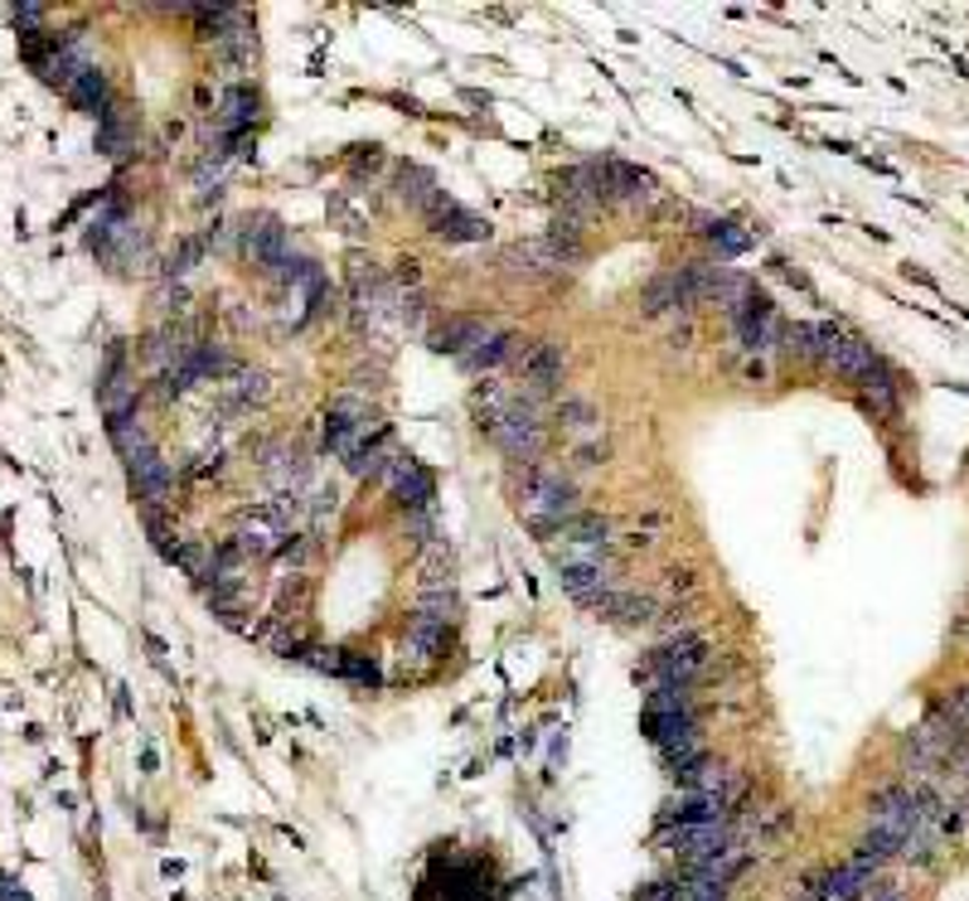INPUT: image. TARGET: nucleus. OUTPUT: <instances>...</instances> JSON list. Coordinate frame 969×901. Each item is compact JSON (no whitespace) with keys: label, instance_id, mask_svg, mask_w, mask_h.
Segmentation results:
<instances>
[{"label":"nucleus","instance_id":"nucleus-1","mask_svg":"<svg viewBox=\"0 0 969 901\" xmlns=\"http://www.w3.org/2000/svg\"><path fill=\"white\" fill-rule=\"evenodd\" d=\"M514 505H519V519L543 538L563 534V528L577 519L573 485L557 470H538V466H524L519 485H514Z\"/></svg>","mask_w":969,"mask_h":901},{"label":"nucleus","instance_id":"nucleus-2","mask_svg":"<svg viewBox=\"0 0 969 901\" xmlns=\"http://www.w3.org/2000/svg\"><path fill=\"white\" fill-rule=\"evenodd\" d=\"M489 436L499 442V450L509 460H524V466H534V460L543 456V446H548V432H543L538 422V407L524 403V397H499L489 393Z\"/></svg>","mask_w":969,"mask_h":901},{"label":"nucleus","instance_id":"nucleus-3","mask_svg":"<svg viewBox=\"0 0 969 901\" xmlns=\"http://www.w3.org/2000/svg\"><path fill=\"white\" fill-rule=\"evenodd\" d=\"M733 848H737V843H733V833H727V824H674V829L665 833V853L679 858L688 872L718 863V858L733 853Z\"/></svg>","mask_w":969,"mask_h":901},{"label":"nucleus","instance_id":"nucleus-4","mask_svg":"<svg viewBox=\"0 0 969 901\" xmlns=\"http://www.w3.org/2000/svg\"><path fill=\"white\" fill-rule=\"evenodd\" d=\"M703 665H708V649H703V640L684 635V640L659 645L655 655L645 659V679L655 684V688H688Z\"/></svg>","mask_w":969,"mask_h":901},{"label":"nucleus","instance_id":"nucleus-5","mask_svg":"<svg viewBox=\"0 0 969 901\" xmlns=\"http://www.w3.org/2000/svg\"><path fill=\"white\" fill-rule=\"evenodd\" d=\"M286 538H291V519L282 505H252L238 519V548L248 558H272V553L286 548Z\"/></svg>","mask_w":969,"mask_h":901},{"label":"nucleus","instance_id":"nucleus-6","mask_svg":"<svg viewBox=\"0 0 969 901\" xmlns=\"http://www.w3.org/2000/svg\"><path fill=\"white\" fill-rule=\"evenodd\" d=\"M369 436H374V417H369V407L360 403V397H340V403L330 407V417H325V446L344 460V456H354Z\"/></svg>","mask_w":969,"mask_h":901},{"label":"nucleus","instance_id":"nucleus-7","mask_svg":"<svg viewBox=\"0 0 969 901\" xmlns=\"http://www.w3.org/2000/svg\"><path fill=\"white\" fill-rule=\"evenodd\" d=\"M495 335H499V330L489 325V321H475V315H456V321H446L442 330H436V350L451 354V360H461L466 368H475Z\"/></svg>","mask_w":969,"mask_h":901},{"label":"nucleus","instance_id":"nucleus-8","mask_svg":"<svg viewBox=\"0 0 969 901\" xmlns=\"http://www.w3.org/2000/svg\"><path fill=\"white\" fill-rule=\"evenodd\" d=\"M563 436L573 442V456L582 460V466H596V460L606 456V427L587 403H567L563 407Z\"/></svg>","mask_w":969,"mask_h":901},{"label":"nucleus","instance_id":"nucleus-9","mask_svg":"<svg viewBox=\"0 0 969 901\" xmlns=\"http://www.w3.org/2000/svg\"><path fill=\"white\" fill-rule=\"evenodd\" d=\"M243 257L258 272H268V276L282 272L286 267V233H282V223H276V219H252L248 229H243Z\"/></svg>","mask_w":969,"mask_h":901},{"label":"nucleus","instance_id":"nucleus-10","mask_svg":"<svg viewBox=\"0 0 969 901\" xmlns=\"http://www.w3.org/2000/svg\"><path fill=\"white\" fill-rule=\"evenodd\" d=\"M868 814H872V833H887V839H897L907 848V833L916 824V790H907V786L882 790Z\"/></svg>","mask_w":969,"mask_h":901},{"label":"nucleus","instance_id":"nucleus-11","mask_svg":"<svg viewBox=\"0 0 969 901\" xmlns=\"http://www.w3.org/2000/svg\"><path fill=\"white\" fill-rule=\"evenodd\" d=\"M383 480H388L393 499L403 509H427L432 505V475L417 466L413 456H388V466H383Z\"/></svg>","mask_w":969,"mask_h":901},{"label":"nucleus","instance_id":"nucleus-12","mask_svg":"<svg viewBox=\"0 0 969 901\" xmlns=\"http://www.w3.org/2000/svg\"><path fill=\"white\" fill-rule=\"evenodd\" d=\"M872 892V868L868 863H844L825 872V878H815V887H809V901H862Z\"/></svg>","mask_w":969,"mask_h":901},{"label":"nucleus","instance_id":"nucleus-13","mask_svg":"<svg viewBox=\"0 0 969 901\" xmlns=\"http://www.w3.org/2000/svg\"><path fill=\"white\" fill-rule=\"evenodd\" d=\"M519 378L528 383V393H534V397L553 393L557 378H563V344H553V340L528 344L524 360H519Z\"/></svg>","mask_w":969,"mask_h":901},{"label":"nucleus","instance_id":"nucleus-14","mask_svg":"<svg viewBox=\"0 0 969 901\" xmlns=\"http://www.w3.org/2000/svg\"><path fill=\"white\" fill-rule=\"evenodd\" d=\"M596 175H602L606 204H649V199H655V180L630 170V165H620V161L596 165Z\"/></svg>","mask_w":969,"mask_h":901},{"label":"nucleus","instance_id":"nucleus-15","mask_svg":"<svg viewBox=\"0 0 969 901\" xmlns=\"http://www.w3.org/2000/svg\"><path fill=\"white\" fill-rule=\"evenodd\" d=\"M427 223H432L436 237H451V243H481V237H489V223L475 219V214H466V209L451 204V199H442V204L432 209Z\"/></svg>","mask_w":969,"mask_h":901},{"label":"nucleus","instance_id":"nucleus-16","mask_svg":"<svg viewBox=\"0 0 969 901\" xmlns=\"http://www.w3.org/2000/svg\"><path fill=\"white\" fill-rule=\"evenodd\" d=\"M659 757H665V766H669L674 776H684V771H694L698 761H708V741H703L698 722H688V727H679L674 737L659 741Z\"/></svg>","mask_w":969,"mask_h":901},{"label":"nucleus","instance_id":"nucleus-17","mask_svg":"<svg viewBox=\"0 0 969 901\" xmlns=\"http://www.w3.org/2000/svg\"><path fill=\"white\" fill-rule=\"evenodd\" d=\"M446 645V630H432V626H413L407 630V645H403V665L413 669H427L436 659V649Z\"/></svg>","mask_w":969,"mask_h":901},{"label":"nucleus","instance_id":"nucleus-18","mask_svg":"<svg viewBox=\"0 0 969 901\" xmlns=\"http://www.w3.org/2000/svg\"><path fill=\"white\" fill-rule=\"evenodd\" d=\"M252 117H258V92H252V88H229V92H223V117H219L223 126L243 131Z\"/></svg>","mask_w":969,"mask_h":901},{"label":"nucleus","instance_id":"nucleus-19","mask_svg":"<svg viewBox=\"0 0 969 901\" xmlns=\"http://www.w3.org/2000/svg\"><path fill=\"white\" fill-rule=\"evenodd\" d=\"M596 606H602L606 616H616V620H649L655 616V601H649V596H626V591H606Z\"/></svg>","mask_w":969,"mask_h":901},{"label":"nucleus","instance_id":"nucleus-20","mask_svg":"<svg viewBox=\"0 0 969 901\" xmlns=\"http://www.w3.org/2000/svg\"><path fill=\"white\" fill-rule=\"evenodd\" d=\"M708 243L718 247V257H737V253H747L751 247V233L741 229V223L718 219V223H708Z\"/></svg>","mask_w":969,"mask_h":901},{"label":"nucleus","instance_id":"nucleus-21","mask_svg":"<svg viewBox=\"0 0 969 901\" xmlns=\"http://www.w3.org/2000/svg\"><path fill=\"white\" fill-rule=\"evenodd\" d=\"M131 145H137V131L127 126L122 112L108 108V112H102V151H108V155H127Z\"/></svg>","mask_w":969,"mask_h":901},{"label":"nucleus","instance_id":"nucleus-22","mask_svg":"<svg viewBox=\"0 0 969 901\" xmlns=\"http://www.w3.org/2000/svg\"><path fill=\"white\" fill-rule=\"evenodd\" d=\"M936 718L950 727V732H969V688H960V694H950V703H940L936 708Z\"/></svg>","mask_w":969,"mask_h":901},{"label":"nucleus","instance_id":"nucleus-23","mask_svg":"<svg viewBox=\"0 0 969 901\" xmlns=\"http://www.w3.org/2000/svg\"><path fill=\"white\" fill-rule=\"evenodd\" d=\"M0 901H30V897H24V887H20V882L0 878Z\"/></svg>","mask_w":969,"mask_h":901}]
</instances>
